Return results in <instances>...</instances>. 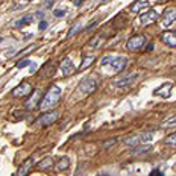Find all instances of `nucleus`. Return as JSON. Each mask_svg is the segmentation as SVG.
I'll list each match as a JSON object with an SVG mask.
<instances>
[{"instance_id":"bb28decb","label":"nucleus","mask_w":176,"mask_h":176,"mask_svg":"<svg viewBox=\"0 0 176 176\" xmlns=\"http://www.w3.org/2000/svg\"><path fill=\"white\" fill-rule=\"evenodd\" d=\"M65 14H67V11H65V9H55V11H53V15H55V17H58V18L64 17Z\"/></svg>"},{"instance_id":"2eb2a0df","label":"nucleus","mask_w":176,"mask_h":176,"mask_svg":"<svg viewBox=\"0 0 176 176\" xmlns=\"http://www.w3.org/2000/svg\"><path fill=\"white\" fill-rule=\"evenodd\" d=\"M152 149V144H143V146H137L131 150V155H141V153H146Z\"/></svg>"},{"instance_id":"c756f323","label":"nucleus","mask_w":176,"mask_h":176,"mask_svg":"<svg viewBox=\"0 0 176 176\" xmlns=\"http://www.w3.org/2000/svg\"><path fill=\"white\" fill-rule=\"evenodd\" d=\"M47 67H50V62H47V64H46V65H44V68H43V70H46V68H47ZM53 73H55V70H47V71H46V73H44V74H43V76H52V74H53Z\"/></svg>"},{"instance_id":"39448f33","label":"nucleus","mask_w":176,"mask_h":176,"mask_svg":"<svg viewBox=\"0 0 176 176\" xmlns=\"http://www.w3.org/2000/svg\"><path fill=\"white\" fill-rule=\"evenodd\" d=\"M97 88V80L94 77H85L79 83V91L83 94H93Z\"/></svg>"},{"instance_id":"393cba45","label":"nucleus","mask_w":176,"mask_h":176,"mask_svg":"<svg viewBox=\"0 0 176 176\" xmlns=\"http://www.w3.org/2000/svg\"><path fill=\"white\" fill-rule=\"evenodd\" d=\"M100 43H102V38H100V35H96V37H94V38H93V40L90 41V43H88V46L94 49V47H97V46H99Z\"/></svg>"},{"instance_id":"4be33fe9","label":"nucleus","mask_w":176,"mask_h":176,"mask_svg":"<svg viewBox=\"0 0 176 176\" xmlns=\"http://www.w3.org/2000/svg\"><path fill=\"white\" fill-rule=\"evenodd\" d=\"M167 146H171V147H176V132L174 134H171V135H168L167 138H165V141H164Z\"/></svg>"},{"instance_id":"6e6552de","label":"nucleus","mask_w":176,"mask_h":176,"mask_svg":"<svg viewBox=\"0 0 176 176\" xmlns=\"http://www.w3.org/2000/svg\"><path fill=\"white\" fill-rule=\"evenodd\" d=\"M158 17H159V14H158L155 9H149L147 12L141 14V17H140V23H141L143 26H146V24H150V23L156 21Z\"/></svg>"},{"instance_id":"473e14b6","label":"nucleus","mask_w":176,"mask_h":176,"mask_svg":"<svg viewBox=\"0 0 176 176\" xmlns=\"http://www.w3.org/2000/svg\"><path fill=\"white\" fill-rule=\"evenodd\" d=\"M97 23H99V20H94V21H93V23H91L90 26H86V31H91V29H93L94 26H97Z\"/></svg>"},{"instance_id":"423d86ee","label":"nucleus","mask_w":176,"mask_h":176,"mask_svg":"<svg viewBox=\"0 0 176 176\" xmlns=\"http://www.w3.org/2000/svg\"><path fill=\"white\" fill-rule=\"evenodd\" d=\"M58 119H59V112L58 111H47V112H44L43 116H40L37 119V125L38 126H50Z\"/></svg>"},{"instance_id":"b1692460","label":"nucleus","mask_w":176,"mask_h":176,"mask_svg":"<svg viewBox=\"0 0 176 176\" xmlns=\"http://www.w3.org/2000/svg\"><path fill=\"white\" fill-rule=\"evenodd\" d=\"M170 88H171V83L167 82V83H165V90H164V93H162V97H168V96H170V93H168V91H170ZM161 91H162V90L159 88V90L155 91V94H158V93H161Z\"/></svg>"},{"instance_id":"f704fd0d","label":"nucleus","mask_w":176,"mask_h":176,"mask_svg":"<svg viewBox=\"0 0 176 176\" xmlns=\"http://www.w3.org/2000/svg\"><path fill=\"white\" fill-rule=\"evenodd\" d=\"M44 5H46V6H49V8H50V6H53V2H46V3H44Z\"/></svg>"},{"instance_id":"cd10ccee","label":"nucleus","mask_w":176,"mask_h":176,"mask_svg":"<svg viewBox=\"0 0 176 176\" xmlns=\"http://www.w3.org/2000/svg\"><path fill=\"white\" fill-rule=\"evenodd\" d=\"M149 176H165V174H164L159 168H153V170L149 173Z\"/></svg>"},{"instance_id":"1a4fd4ad","label":"nucleus","mask_w":176,"mask_h":176,"mask_svg":"<svg viewBox=\"0 0 176 176\" xmlns=\"http://www.w3.org/2000/svg\"><path fill=\"white\" fill-rule=\"evenodd\" d=\"M126 65H128V59L125 56H116L114 61L111 62V68L116 73H122L126 68Z\"/></svg>"},{"instance_id":"dca6fc26","label":"nucleus","mask_w":176,"mask_h":176,"mask_svg":"<svg viewBox=\"0 0 176 176\" xmlns=\"http://www.w3.org/2000/svg\"><path fill=\"white\" fill-rule=\"evenodd\" d=\"M52 165H53V159H52L50 156H46V158L38 164V168H40V170H47V168H50Z\"/></svg>"},{"instance_id":"ddd939ff","label":"nucleus","mask_w":176,"mask_h":176,"mask_svg":"<svg viewBox=\"0 0 176 176\" xmlns=\"http://www.w3.org/2000/svg\"><path fill=\"white\" fill-rule=\"evenodd\" d=\"M161 41L170 47H176V32H171V31H167V32H162L161 35Z\"/></svg>"},{"instance_id":"72a5a7b5","label":"nucleus","mask_w":176,"mask_h":176,"mask_svg":"<svg viewBox=\"0 0 176 176\" xmlns=\"http://www.w3.org/2000/svg\"><path fill=\"white\" fill-rule=\"evenodd\" d=\"M73 3H74L76 6H82V3H83V2H80V0H77V2H76V0H74V2H73Z\"/></svg>"},{"instance_id":"5701e85b","label":"nucleus","mask_w":176,"mask_h":176,"mask_svg":"<svg viewBox=\"0 0 176 176\" xmlns=\"http://www.w3.org/2000/svg\"><path fill=\"white\" fill-rule=\"evenodd\" d=\"M80 29H82V24L80 23H77L76 26H73L70 31H68V34H67V37H73V35H76V34H79L80 32Z\"/></svg>"},{"instance_id":"9d476101","label":"nucleus","mask_w":176,"mask_h":176,"mask_svg":"<svg viewBox=\"0 0 176 176\" xmlns=\"http://www.w3.org/2000/svg\"><path fill=\"white\" fill-rule=\"evenodd\" d=\"M41 91L40 90H37V91H34L32 94H31V99H28V102H26V109H35V108H40V99H41Z\"/></svg>"},{"instance_id":"aec40b11","label":"nucleus","mask_w":176,"mask_h":176,"mask_svg":"<svg viewBox=\"0 0 176 176\" xmlns=\"http://www.w3.org/2000/svg\"><path fill=\"white\" fill-rule=\"evenodd\" d=\"M32 21V15H26V17H23V18H20L17 23H14V28H17V29H20L21 26H24V24H29Z\"/></svg>"},{"instance_id":"f257e3e1","label":"nucleus","mask_w":176,"mask_h":176,"mask_svg":"<svg viewBox=\"0 0 176 176\" xmlns=\"http://www.w3.org/2000/svg\"><path fill=\"white\" fill-rule=\"evenodd\" d=\"M59 99H61V88L58 85H52L47 90V93L44 94L43 102L40 103V109H43V111L52 109L59 102Z\"/></svg>"},{"instance_id":"c9c22d12","label":"nucleus","mask_w":176,"mask_h":176,"mask_svg":"<svg viewBox=\"0 0 176 176\" xmlns=\"http://www.w3.org/2000/svg\"><path fill=\"white\" fill-rule=\"evenodd\" d=\"M146 50H153V44H149V46L146 47Z\"/></svg>"},{"instance_id":"7c9ffc66","label":"nucleus","mask_w":176,"mask_h":176,"mask_svg":"<svg viewBox=\"0 0 176 176\" xmlns=\"http://www.w3.org/2000/svg\"><path fill=\"white\" fill-rule=\"evenodd\" d=\"M117 143V138H112V140H108V141H105V144H103V147L106 149V147H109L111 144H116Z\"/></svg>"},{"instance_id":"c85d7f7f","label":"nucleus","mask_w":176,"mask_h":176,"mask_svg":"<svg viewBox=\"0 0 176 176\" xmlns=\"http://www.w3.org/2000/svg\"><path fill=\"white\" fill-rule=\"evenodd\" d=\"M32 62L29 61V59H23L21 62H18V65H17V68H23V67H28V65H31Z\"/></svg>"},{"instance_id":"412c9836","label":"nucleus","mask_w":176,"mask_h":176,"mask_svg":"<svg viewBox=\"0 0 176 176\" xmlns=\"http://www.w3.org/2000/svg\"><path fill=\"white\" fill-rule=\"evenodd\" d=\"M93 62H94V56H85V58H83V61H82V64L79 65V70L86 68L88 65H91Z\"/></svg>"},{"instance_id":"2f4dec72","label":"nucleus","mask_w":176,"mask_h":176,"mask_svg":"<svg viewBox=\"0 0 176 176\" xmlns=\"http://www.w3.org/2000/svg\"><path fill=\"white\" fill-rule=\"evenodd\" d=\"M46 28H47V21L41 20V21H40V31H44Z\"/></svg>"},{"instance_id":"9b49d317","label":"nucleus","mask_w":176,"mask_h":176,"mask_svg":"<svg viewBox=\"0 0 176 176\" xmlns=\"http://www.w3.org/2000/svg\"><path fill=\"white\" fill-rule=\"evenodd\" d=\"M174 21H176V9H174V8L165 9V12L162 14V24H164L165 28H168V26H171Z\"/></svg>"},{"instance_id":"6ab92c4d","label":"nucleus","mask_w":176,"mask_h":176,"mask_svg":"<svg viewBox=\"0 0 176 176\" xmlns=\"http://www.w3.org/2000/svg\"><path fill=\"white\" fill-rule=\"evenodd\" d=\"M146 6H149V2H135V3H132L131 5V11L132 12H138L141 8H146Z\"/></svg>"},{"instance_id":"a878e982","label":"nucleus","mask_w":176,"mask_h":176,"mask_svg":"<svg viewBox=\"0 0 176 176\" xmlns=\"http://www.w3.org/2000/svg\"><path fill=\"white\" fill-rule=\"evenodd\" d=\"M114 58H116V56H111V55H106V56H105V58L102 59V62H100V65H103V67H105V65H108V64L111 65V62L114 61Z\"/></svg>"},{"instance_id":"a211bd4d","label":"nucleus","mask_w":176,"mask_h":176,"mask_svg":"<svg viewBox=\"0 0 176 176\" xmlns=\"http://www.w3.org/2000/svg\"><path fill=\"white\" fill-rule=\"evenodd\" d=\"M161 126L162 128H173V126H176V116H170L165 120H162L161 122Z\"/></svg>"},{"instance_id":"7ed1b4c3","label":"nucleus","mask_w":176,"mask_h":176,"mask_svg":"<svg viewBox=\"0 0 176 176\" xmlns=\"http://www.w3.org/2000/svg\"><path fill=\"white\" fill-rule=\"evenodd\" d=\"M144 46H146V37L144 35H134L126 43V49L129 52H140Z\"/></svg>"},{"instance_id":"f3484780","label":"nucleus","mask_w":176,"mask_h":176,"mask_svg":"<svg viewBox=\"0 0 176 176\" xmlns=\"http://www.w3.org/2000/svg\"><path fill=\"white\" fill-rule=\"evenodd\" d=\"M68 165H70V159L65 156V158H61V159H59V162H58L55 167H56V170L62 171V170H67V168H68Z\"/></svg>"},{"instance_id":"f8f14e48","label":"nucleus","mask_w":176,"mask_h":176,"mask_svg":"<svg viewBox=\"0 0 176 176\" xmlns=\"http://www.w3.org/2000/svg\"><path fill=\"white\" fill-rule=\"evenodd\" d=\"M59 70L62 73V76H70L71 73H74V65H73V61L70 58H64V61L61 62L59 65Z\"/></svg>"},{"instance_id":"0eeeda50","label":"nucleus","mask_w":176,"mask_h":176,"mask_svg":"<svg viewBox=\"0 0 176 176\" xmlns=\"http://www.w3.org/2000/svg\"><path fill=\"white\" fill-rule=\"evenodd\" d=\"M11 94L14 97H26V96H31L32 94V85L29 82H21L18 86L14 88Z\"/></svg>"},{"instance_id":"e433bc0d","label":"nucleus","mask_w":176,"mask_h":176,"mask_svg":"<svg viewBox=\"0 0 176 176\" xmlns=\"http://www.w3.org/2000/svg\"><path fill=\"white\" fill-rule=\"evenodd\" d=\"M0 43H2V38H0Z\"/></svg>"},{"instance_id":"4468645a","label":"nucleus","mask_w":176,"mask_h":176,"mask_svg":"<svg viewBox=\"0 0 176 176\" xmlns=\"http://www.w3.org/2000/svg\"><path fill=\"white\" fill-rule=\"evenodd\" d=\"M32 165H34V159L32 158H28L21 165H20V168H18V171H17V174L18 176H26L29 171H31V168H32Z\"/></svg>"},{"instance_id":"f03ea898","label":"nucleus","mask_w":176,"mask_h":176,"mask_svg":"<svg viewBox=\"0 0 176 176\" xmlns=\"http://www.w3.org/2000/svg\"><path fill=\"white\" fill-rule=\"evenodd\" d=\"M153 134L152 132H144V134H140V135H131L128 138H125V144L129 146V147H137V146H141L143 143H149L152 140Z\"/></svg>"},{"instance_id":"20e7f679","label":"nucleus","mask_w":176,"mask_h":176,"mask_svg":"<svg viewBox=\"0 0 176 176\" xmlns=\"http://www.w3.org/2000/svg\"><path fill=\"white\" fill-rule=\"evenodd\" d=\"M140 77V73H126V74H122L120 77H117L112 83H114V86H119V88H123V86H129V85H132L137 79Z\"/></svg>"}]
</instances>
